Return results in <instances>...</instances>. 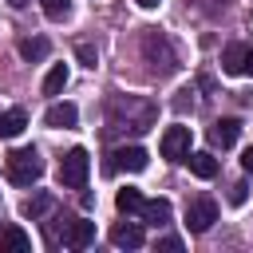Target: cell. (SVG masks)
<instances>
[{
    "mask_svg": "<svg viewBox=\"0 0 253 253\" xmlns=\"http://www.w3.org/2000/svg\"><path fill=\"white\" fill-rule=\"evenodd\" d=\"M40 8H43L47 20H67L71 16V0H40Z\"/></svg>",
    "mask_w": 253,
    "mask_h": 253,
    "instance_id": "21",
    "label": "cell"
},
{
    "mask_svg": "<svg viewBox=\"0 0 253 253\" xmlns=\"http://www.w3.org/2000/svg\"><path fill=\"white\" fill-rule=\"evenodd\" d=\"M142 59L150 63L154 75H170V71H178V55H174L170 40H166L162 32H154V28L142 36Z\"/></svg>",
    "mask_w": 253,
    "mask_h": 253,
    "instance_id": "2",
    "label": "cell"
},
{
    "mask_svg": "<svg viewBox=\"0 0 253 253\" xmlns=\"http://www.w3.org/2000/svg\"><path fill=\"white\" fill-rule=\"evenodd\" d=\"M111 158H115V162H107V170H130V174L146 170V162H150V154H146L142 146H119Z\"/></svg>",
    "mask_w": 253,
    "mask_h": 253,
    "instance_id": "8",
    "label": "cell"
},
{
    "mask_svg": "<svg viewBox=\"0 0 253 253\" xmlns=\"http://www.w3.org/2000/svg\"><path fill=\"white\" fill-rule=\"evenodd\" d=\"M158 249H166V253H178V249H182V237H162V241H158Z\"/></svg>",
    "mask_w": 253,
    "mask_h": 253,
    "instance_id": "24",
    "label": "cell"
},
{
    "mask_svg": "<svg viewBox=\"0 0 253 253\" xmlns=\"http://www.w3.org/2000/svg\"><path fill=\"white\" fill-rule=\"evenodd\" d=\"M245 190H249L245 182H233V186H229V202H233V206H241V202H245Z\"/></svg>",
    "mask_w": 253,
    "mask_h": 253,
    "instance_id": "22",
    "label": "cell"
},
{
    "mask_svg": "<svg viewBox=\"0 0 253 253\" xmlns=\"http://www.w3.org/2000/svg\"><path fill=\"white\" fill-rule=\"evenodd\" d=\"M20 55L32 59V63L43 59V55H47V40H43V36H36V40H20Z\"/></svg>",
    "mask_w": 253,
    "mask_h": 253,
    "instance_id": "19",
    "label": "cell"
},
{
    "mask_svg": "<svg viewBox=\"0 0 253 253\" xmlns=\"http://www.w3.org/2000/svg\"><path fill=\"white\" fill-rule=\"evenodd\" d=\"M138 8H158V0H138Z\"/></svg>",
    "mask_w": 253,
    "mask_h": 253,
    "instance_id": "27",
    "label": "cell"
},
{
    "mask_svg": "<svg viewBox=\"0 0 253 253\" xmlns=\"http://www.w3.org/2000/svg\"><path fill=\"white\" fill-rule=\"evenodd\" d=\"M28 249H32V237L20 225H0V253H28Z\"/></svg>",
    "mask_w": 253,
    "mask_h": 253,
    "instance_id": "10",
    "label": "cell"
},
{
    "mask_svg": "<svg viewBox=\"0 0 253 253\" xmlns=\"http://www.w3.org/2000/svg\"><path fill=\"white\" fill-rule=\"evenodd\" d=\"M245 75H253V47H249V55H245Z\"/></svg>",
    "mask_w": 253,
    "mask_h": 253,
    "instance_id": "26",
    "label": "cell"
},
{
    "mask_svg": "<svg viewBox=\"0 0 253 253\" xmlns=\"http://www.w3.org/2000/svg\"><path fill=\"white\" fill-rule=\"evenodd\" d=\"M79 59H83V67H95V47L91 43H79Z\"/></svg>",
    "mask_w": 253,
    "mask_h": 253,
    "instance_id": "23",
    "label": "cell"
},
{
    "mask_svg": "<svg viewBox=\"0 0 253 253\" xmlns=\"http://www.w3.org/2000/svg\"><path fill=\"white\" fill-rule=\"evenodd\" d=\"M63 87H67V67H63V63H55V67L43 75V95H59Z\"/></svg>",
    "mask_w": 253,
    "mask_h": 253,
    "instance_id": "18",
    "label": "cell"
},
{
    "mask_svg": "<svg viewBox=\"0 0 253 253\" xmlns=\"http://www.w3.org/2000/svg\"><path fill=\"white\" fill-rule=\"evenodd\" d=\"M213 221H217V202H213V198H194V202L186 206V225H190V233H206Z\"/></svg>",
    "mask_w": 253,
    "mask_h": 253,
    "instance_id": "5",
    "label": "cell"
},
{
    "mask_svg": "<svg viewBox=\"0 0 253 253\" xmlns=\"http://www.w3.org/2000/svg\"><path fill=\"white\" fill-rule=\"evenodd\" d=\"M111 241H115L119 249H138V245L146 241V233H142L138 221H119V225L111 229Z\"/></svg>",
    "mask_w": 253,
    "mask_h": 253,
    "instance_id": "9",
    "label": "cell"
},
{
    "mask_svg": "<svg viewBox=\"0 0 253 253\" xmlns=\"http://www.w3.org/2000/svg\"><path fill=\"white\" fill-rule=\"evenodd\" d=\"M24 126H28V115H24L20 107H12V111L0 115V134H4V138H16Z\"/></svg>",
    "mask_w": 253,
    "mask_h": 253,
    "instance_id": "16",
    "label": "cell"
},
{
    "mask_svg": "<svg viewBox=\"0 0 253 253\" xmlns=\"http://www.w3.org/2000/svg\"><path fill=\"white\" fill-rule=\"evenodd\" d=\"M154 126V103L150 99H138V95H115L111 107H107V130H130V134H142Z\"/></svg>",
    "mask_w": 253,
    "mask_h": 253,
    "instance_id": "1",
    "label": "cell"
},
{
    "mask_svg": "<svg viewBox=\"0 0 253 253\" xmlns=\"http://www.w3.org/2000/svg\"><path fill=\"white\" fill-rule=\"evenodd\" d=\"M8 4H12V8H24V4H28V0H8Z\"/></svg>",
    "mask_w": 253,
    "mask_h": 253,
    "instance_id": "28",
    "label": "cell"
},
{
    "mask_svg": "<svg viewBox=\"0 0 253 253\" xmlns=\"http://www.w3.org/2000/svg\"><path fill=\"white\" fill-rule=\"evenodd\" d=\"M87 174H91V158L83 146H71L63 158H59V186L67 190H83L87 186Z\"/></svg>",
    "mask_w": 253,
    "mask_h": 253,
    "instance_id": "4",
    "label": "cell"
},
{
    "mask_svg": "<svg viewBox=\"0 0 253 253\" xmlns=\"http://www.w3.org/2000/svg\"><path fill=\"white\" fill-rule=\"evenodd\" d=\"M115 206L123 210V213H142V206H146V198L134 190V186H126V190H119L115 194Z\"/></svg>",
    "mask_w": 253,
    "mask_h": 253,
    "instance_id": "17",
    "label": "cell"
},
{
    "mask_svg": "<svg viewBox=\"0 0 253 253\" xmlns=\"http://www.w3.org/2000/svg\"><path fill=\"white\" fill-rule=\"evenodd\" d=\"M190 154V126H166L162 130V158L178 162Z\"/></svg>",
    "mask_w": 253,
    "mask_h": 253,
    "instance_id": "7",
    "label": "cell"
},
{
    "mask_svg": "<svg viewBox=\"0 0 253 253\" xmlns=\"http://www.w3.org/2000/svg\"><path fill=\"white\" fill-rule=\"evenodd\" d=\"M75 119H79L75 103H51V107H47V115H43V123H47V126H55V130L75 126Z\"/></svg>",
    "mask_w": 253,
    "mask_h": 253,
    "instance_id": "11",
    "label": "cell"
},
{
    "mask_svg": "<svg viewBox=\"0 0 253 253\" xmlns=\"http://www.w3.org/2000/svg\"><path fill=\"white\" fill-rule=\"evenodd\" d=\"M241 166L253 174V146H245V154H241Z\"/></svg>",
    "mask_w": 253,
    "mask_h": 253,
    "instance_id": "25",
    "label": "cell"
},
{
    "mask_svg": "<svg viewBox=\"0 0 253 253\" xmlns=\"http://www.w3.org/2000/svg\"><path fill=\"white\" fill-rule=\"evenodd\" d=\"M237 134H241V123H237V119H217V123L210 126V142H213V146H221V150H225V146H233V142H237Z\"/></svg>",
    "mask_w": 253,
    "mask_h": 253,
    "instance_id": "12",
    "label": "cell"
},
{
    "mask_svg": "<svg viewBox=\"0 0 253 253\" xmlns=\"http://www.w3.org/2000/svg\"><path fill=\"white\" fill-rule=\"evenodd\" d=\"M59 237H63V245H67V249H87V245L95 241V221H83V217H71V221H63V229H59Z\"/></svg>",
    "mask_w": 253,
    "mask_h": 253,
    "instance_id": "6",
    "label": "cell"
},
{
    "mask_svg": "<svg viewBox=\"0 0 253 253\" xmlns=\"http://www.w3.org/2000/svg\"><path fill=\"white\" fill-rule=\"evenodd\" d=\"M186 162H190V174L194 178H213L217 174V158L210 150H194V154H186Z\"/></svg>",
    "mask_w": 253,
    "mask_h": 253,
    "instance_id": "14",
    "label": "cell"
},
{
    "mask_svg": "<svg viewBox=\"0 0 253 253\" xmlns=\"http://www.w3.org/2000/svg\"><path fill=\"white\" fill-rule=\"evenodd\" d=\"M40 174H43V158H40L36 146H16V150H8V178H12L16 186H32Z\"/></svg>",
    "mask_w": 253,
    "mask_h": 253,
    "instance_id": "3",
    "label": "cell"
},
{
    "mask_svg": "<svg viewBox=\"0 0 253 253\" xmlns=\"http://www.w3.org/2000/svg\"><path fill=\"white\" fill-rule=\"evenodd\" d=\"M20 210H24V217H43V213L51 210V198H47V194H36V198H28Z\"/></svg>",
    "mask_w": 253,
    "mask_h": 253,
    "instance_id": "20",
    "label": "cell"
},
{
    "mask_svg": "<svg viewBox=\"0 0 253 253\" xmlns=\"http://www.w3.org/2000/svg\"><path fill=\"white\" fill-rule=\"evenodd\" d=\"M138 217H142L146 225H162V221H170V202H166V198H154V202L142 206Z\"/></svg>",
    "mask_w": 253,
    "mask_h": 253,
    "instance_id": "15",
    "label": "cell"
},
{
    "mask_svg": "<svg viewBox=\"0 0 253 253\" xmlns=\"http://www.w3.org/2000/svg\"><path fill=\"white\" fill-rule=\"evenodd\" d=\"M245 55H249L245 43H229V47L221 51V71H225V75H245Z\"/></svg>",
    "mask_w": 253,
    "mask_h": 253,
    "instance_id": "13",
    "label": "cell"
}]
</instances>
